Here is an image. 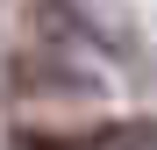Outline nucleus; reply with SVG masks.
Segmentation results:
<instances>
[{"mask_svg": "<svg viewBox=\"0 0 157 150\" xmlns=\"http://www.w3.org/2000/svg\"><path fill=\"white\" fill-rule=\"evenodd\" d=\"M14 150H157V114L86 121V129H21Z\"/></svg>", "mask_w": 157, "mask_h": 150, "instance_id": "1", "label": "nucleus"}, {"mask_svg": "<svg viewBox=\"0 0 157 150\" xmlns=\"http://www.w3.org/2000/svg\"><path fill=\"white\" fill-rule=\"evenodd\" d=\"M7 93H86V71L64 57H7Z\"/></svg>", "mask_w": 157, "mask_h": 150, "instance_id": "2", "label": "nucleus"}]
</instances>
